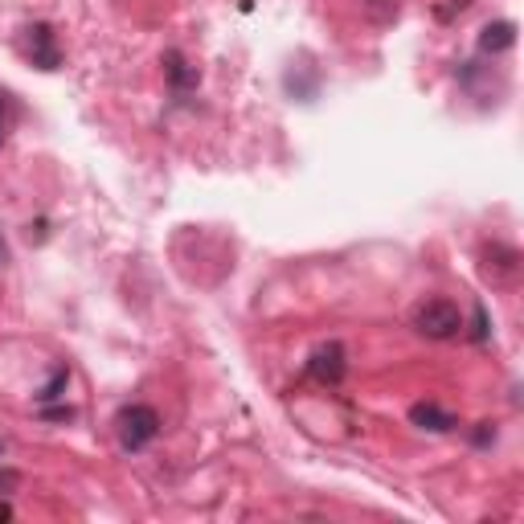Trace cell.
<instances>
[{"label":"cell","instance_id":"obj_1","mask_svg":"<svg viewBox=\"0 0 524 524\" xmlns=\"http://www.w3.org/2000/svg\"><path fill=\"white\" fill-rule=\"evenodd\" d=\"M410 328L426 340H451L463 332V312L455 308L451 299L443 295H430L422 303H414V312H410Z\"/></svg>","mask_w":524,"mask_h":524},{"label":"cell","instance_id":"obj_2","mask_svg":"<svg viewBox=\"0 0 524 524\" xmlns=\"http://www.w3.org/2000/svg\"><path fill=\"white\" fill-rule=\"evenodd\" d=\"M115 434H119V447L123 451H144L156 434H160V414L152 410V406H144V402H136V406H123L119 414H115Z\"/></svg>","mask_w":524,"mask_h":524},{"label":"cell","instance_id":"obj_3","mask_svg":"<svg viewBox=\"0 0 524 524\" xmlns=\"http://www.w3.org/2000/svg\"><path fill=\"white\" fill-rule=\"evenodd\" d=\"M344 373H348V353H344V344H336V340L320 344L316 353L308 357V377L320 381V385H340Z\"/></svg>","mask_w":524,"mask_h":524},{"label":"cell","instance_id":"obj_4","mask_svg":"<svg viewBox=\"0 0 524 524\" xmlns=\"http://www.w3.org/2000/svg\"><path fill=\"white\" fill-rule=\"evenodd\" d=\"M479 267H484V275L500 287V283H512L520 275V250L508 246V242H488L484 250H479Z\"/></svg>","mask_w":524,"mask_h":524},{"label":"cell","instance_id":"obj_5","mask_svg":"<svg viewBox=\"0 0 524 524\" xmlns=\"http://www.w3.org/2000/svg\"><path fill=\"white\" fill-rule=\"evenodd\" d=\"M29 54H33V66L58 70L62 54H58V46H54V29H50V25H33V29H29Z\"/></svg>","mask_w":524,"mask_h":524},{"label":"cell","instance_id":"obj_6","mask_svg":"<svg viewBox=\"0 0 524 524\" xmlns=\"http://www.w3.org/2000/svg\"><path fill=\"white\" fill-rule=\"evenodd\" d=\"M410 422L422 426V430H434V434H447V430L459 426V418H455L451 410L434 406V402H418V406H410Z\"/></svg>","mask_w":524,"mask_h":524},{"label":"cell","instance_id":"obj_7","mask_svg":"<svg viewBox=\"0 0 524 524\" xmlns=\"http://www.w3.org/2000/svg\"><path fill=\"white\" fill-rule=\"evenodd\" d=\"M512 46H516L512 21H492V25H484V33H479V54H504Z\"/></svg>","mask_w":524,"mask_h":524},{"label":"cell","instance_id":"obj_8","mask_svg":"<svg viewBox=\"0 0 524 524\" xmlns=\"http://www.w3.org/2000/svg\"><path fill=\"white\" fill-rule=\"evenodd\" d=\"M164 62H168V78L177 82V86H189V82H197V70H189V66L181 62V54H168Z\"/></svg>","mask_w":524,"mask_h":524},{"label":"cell","instance_id":"obj_9","mask_svg":"<svg viewBox=\"0 0 524 524\" xmlns=\"http://www.w3.org/2000/svg\"><path fill=\"white\" fill-rule=\"evenodd\" d=\"M365 9H369L377 21H389L393 13H398V5H393V0H365Z\"/></svg>","mask_w":524,"mask_h":524},{"label":"cell","instance_id":"obj_10","mask_svg":"<svg viewBox=\"0 0 524 524\" xmlns=\"http://www.w3.org/2000/svg\"><path fill=\"white\" fill-rule=\"evenodd\" d=\"M17 484H21V471L0 467V496H5V492H17Z\"/></svg>","mask_w":524,"mask_h":524},{"label":"cell","instance_id":"obj_11","mask_svg":"<svg viewBox=\"0 0 524 524\" xmlns=\"http://www.w3.org/2000/svg\"><path fill=\"white\" fill-rule=\"evenodd\" d=\"M488 443H496V422H479V430H475V447H488Z\"/></svg>","mask_w":524,"mask_h":524},{"label":"cell","instance_id":"obj_12","mask_svg":"<svg viewBox=\"0 0 524 524\" xmlns=\"http://www.w3.org/2000/svg\"><path fill=\"white\" fill-rule=\"evenodd\" d=\"M66 377H70V373H66V369H58V373H54V381L46 385V393H41V398H58V389L66 385Z\"/></svg>","mask_w":524,"mask_h":524},{"label":"cell","instance_id":"obj_13","mask_svg":"<svg viewBox=\"0 0 524 524\" xmlns=\"http://www.w3.org/2000/svg\"><path fill=\"white\" fill-rule=\"evenodd\" d=\"M488 336V316H484V308H475V340H484Z\"/></svg>","mask_w":524,"mask_h":524},{"label":"cell","instance_id":"obj_14","mask_svg":"<svg viewBox=\"0 0 524 524\" xmlns=\"http://www.w3.org/2000/svg\"><path fill=\"white\" fill-rule=\"evenodd\" d=\"M5 131H9V103L0 99V144H5Z\"/></svg>","mask_w":524,"mask_h":524},{"label":"cell","instance_id":"obj_15","mask_svg":"<svg viewBox=\"0 0 524 524\" xmlns=\"http://www.w3.org/2000/svg\"><path fill=\"white\" fill-rule=\"evenodd\" d=\"M5 262H9V246H5V242H0V267H5Z\"/></svg>","mask_w":524,"mask_h":524},{"label":"cell","instance_id":"obj_16","mask_svg":"<svg viewBox=\"0 0 524 524\" xmlns=\"http://www.w3.org/2000/svg\"><path fill=\"white\" fill-rule=\"evenodd\" d=\"M5 447H9V443H5V439H0V455H5Z\"/></svg>","mask_w":524,"mask_h":524}]
</instances>
